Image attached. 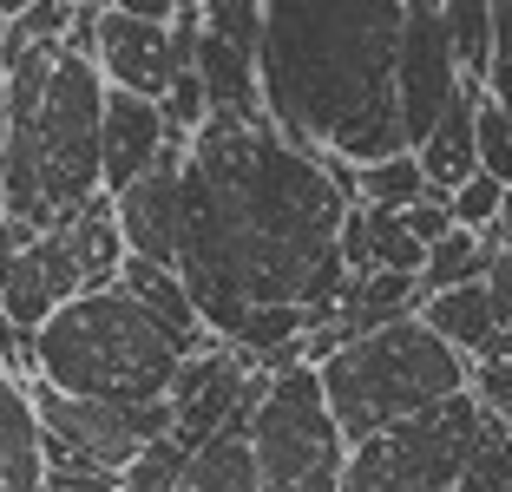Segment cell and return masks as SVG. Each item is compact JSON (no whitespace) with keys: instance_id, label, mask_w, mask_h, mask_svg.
I'll use <instances>...</instances> for the list:
<instances>
[{"instance_id":"cell-1","label":"cell","mask_w":512,"mask_h":492,"mask_svg":"<svg viewBox=\"0 0 512 492\" xmlns=\"http://www.w3.org/2000/svg\"><path fill=\"white\" fill-rule=\"evenodd\" d=\"M342 184L316 151H296L270 119L217 125L184 151L178 283L204 335L237 342L250 315L302 309L322 328L342 302Z\"/></svg>"},{"instance_id":"cell-2","label":"cell","mask_w":512,"mask_h":492,"mask_svg":"<svg viewBox=\"0 0 512 492\" xmlns=\"http://www.w3.org/2000/svg\"><path fill=\"white\" fill-rule=\"evenodd\" d=\"M401 20L407 0H263V119L296 151L355 171L401 158Z\"/></svg>"},{"instance_id":"cell-3","label":"cell","mask_w":512,"mask_h":492,"mask_svg":"<svg viewBox=\"0 0 512 492\" xmlns=\"http://www.w3.org/2000/svg\"><path fill=\"white\" fill-rule=\"evenodd\" d=\"M7 79V191L0 217L60 224L99 197V132H106V79L92 66V0L73 33L33 46L0 66Z\"/></svg>"},{"instance_id":"cell-4","label":"cell","mask_w":512,"mask_h":492,"mask_svg":"<svg viewBox=\"0 0 512 492\" xmlns=\"http://www.w3.org/2000/svg\"><path fill=\"white\" fill-rule=\"evenodd\" d=\"M197 355L178 328H165L151 309H138L125 289L66 302L40 335H27V381L60 388L73 401L106 407H165L178 368Z\"/></svg>"},{"instance_id":"cell-5","label":"cell","mask_w":512,"mask_h":492,"mask_svg":"<svg viewBox=\"0 0 512 492\" xmlns=\"http://www.w3.org/2000/svg\"><path fill=\"white\" fill-rule=\"evenodd\" d=\"M316 381H322V401H329L348 447H362L375 433L401 427V420H421L434 407H447L453 394H467L460 355L440 342L421 315L388 322L375 335H355L348 348H335L316 368Z\"/></svg>"},{"instance_id":"cell-6","label":"cell","mask_w":512,"mask_h":492,"mask_svg":"<svg viewBox=\"0 0 512 492\" xmlns=\"http://www.w3.org/2000/svg\"><path fill=\"white\" fill-rule=\"evenodd\" d=\"M125 269V237L119 210L99 191L60 224H14L0 217V315L14 322V335H40L66 302L119 289Z\"/></svg>"},{"instance_id":"cell-7","label":"cell","mask_w":512,"mask_h":492,"mask_svg":"<svg viewBox=\"0 0 512 492\" xmlns=\"http://www.w3.org/2000/svg\"><path fill=\"white\" fill-rule=\"evenodd\" d=\"M256 492H342L348 440L322 401L316 368H283L250 401Z\"/></svg>"},{"instance_id":"cell-8","label":"cell","mask_w":512,"mask_h":492,"mask_svg":"<svg viewBox=\"0 0 512 492\" xmlns=\"http://www.w3.org/2000/svg\"><path fill=\"white\" fill-rule=\"evenodd\" d=\"M480 433H486L480 401L453 394L434 414L401 420L362 447H348L342 492H460L473 473V453H480Z\"/></svg>"},{"instance_id":"cell-9","label":"cell","mask_w":512,"mask_h":492,"mask_svg":"<svg viewBox=\"0 0 512 492\" xmlns=\"http://www.w3.org/2000/svg\"><path fill=\"white\" fill-rule=\"evenodd\" d=\"M92 66L112 92L158 105L197 66V0H92Z\"/></svg>"},{"instance_id":"cell-10","label":"cell","mask_w":512,"mask_h":492,"mask_svg":"<svg viewBox=\"0 0 512 492\" xmlns=\"http://www.w3.org/2000/svg\"><path fill=\"white\" fill-rule=\"evenodd\" d=\"M33 414L46 440V473H92V479H125L145 447L171 433V401L165 407H106V401H73L60 388L27 381Z\"/></svg>"},{"instance_id":"cell-11","label":"cell","mask_w":512,"mask_h":492,"mask_svg":"<svg viewBox=\"0 0 512 492\" xmlns=\"http://www.w3.org/2000/svg\"><path fill=\"white\" fill-rule=\"evenodd\" d=\"M256 53H263V0H197V79H204V119L256 125Z\"/></svg>"},{"instance_id":"cell-12","label":"cell","mask_w":512,"mask_h":492,"mask_svg":"<svg viewBox=\"0 0 512 492\" xmlns=\"http://www.w3.org/2000/svg\"><path fill=\"white\" fill-rule=\"evenodd\" d=\"M394 92H401V138H407V151H421L427 132L440 125V112H447V99L460 92V60H453V33H447V0H407Z\"/></svg>"},{"instance_id":"cell-13","label":"cell","mask_w":512,"mask_h":492,"mask_svg":"<svg viewBox=\"0 0 512 492\" xmlns=\"http://www.w3.org/2000/svg\"><path fill=\"white\" fill-rule=\"evenodd\" d=\"M184 151H191V138H171V145L158 151V164H151L145 178H138L132 191H119V197H112V210H119V237H125V256H138V263L178 269Z\"/></svg>"},{"instance_id":"cell-14","label":"cell","mask_w":512,"mask_h":492,"mask_svg":"<svg viewBox=\"0 0 512 492\" xmlns=\"http://www.w3.org/2000/svg\"><path fill=\"white\" fill-rule=\"evenodd\" d=\"M171 145L165 132V112L151 99H132V92H112L106 86V132H99V191L119 197L132 191L138 178H145L151 164H158V151Z\"/></svg>"},{"instance_id":"cell-15","label":"cell","mask_w":512,"mask_h":492,"mask_svg":"<svg viewBox=\"0 0 512 492\" xmlns=\"http://www.w3.org/2000/svg\"><path fill=\"white\" fill-rule=\"evenodd\" d=\"M480 92H486V86L460 79V92L447 99L440 125L427 132V145L414 151V164H421L427 197H434V204H447V197L460 191L467 178H480V145H473V105H480Z\"/></svg>"},{"instance_id":"cell-16","label":"cell","mask_w":512,"mask_h":492,"mask_svg":"<svg viewBox=\"0 0 512 492\" xmlns=\"http://www.w3.org/2000/svg\"><path fill=\"white\" fill-rule=\"evenodd\" d=\"M0 492H46L40 414L14 368H0Z\"/></svg>"},{"instance_id":"cell-17","label":"cell","mask_w":512,"mask_h":492,"mask_svg":"<svg viewBox=\"0 0 512 492\" xmlns=\"http://www.w3.org/2000/svg\"><path fill=\"white\" fill-rule=\"evenodd\" d=\"M414 315H421V322L434 328L440 342L460 355V368H467V361H480L486 348L499 342V322H493V302H486V283L447 289V296H427Z\"/></svg>"},{"instance_id":"cell-18","label":"cell","mask_w":512,"mask_h":492,"mask_svg":"<svg viewBox=\"0 0 512 492\" xmlns=\"http://www.w3.org/2000/svg\"><path fill=\"white\" fill-rule=\"evenodd\" d=\"M184 492H256V453H250V407L211 433L184 466Z\"/></svg>"},{"instance_id":"cell-19","label":"cell","mask_w":512,"mask_h":492,"mask_svg":"<svg viewBox=\"0 0 512 492\" xmlns=\"http://www.w3.org/2000/svg\"><path fill=\"white\" fill-rule=\"evenodd\" d=\"M499 256V230H453L427 250V269L414 276V289L427 296H447V289H467V283H486V269Z\"/></svg>"},{"instance_id":"cell-20","label":"cell","mask_w":512,"mask_h":492,"mask_svg":"<svg viewBox=\"0 0 512 492\" xmlns=\"http://www.w3.org/2000/svg\"><path fill=\"white\" fill-rule=\"evenodd\" d=\"M119 289L138 302V309H151L165 328H178L184 342H211L204 335V322H197V309H191V296H184V283H178V269H158V263H138V256H125V269H119Z\"/></svg>"},{"instance_id":"cell-21","label":"cell","mask_w":512,"mask_h":492,"mask_svg":"<svg viewBox=\"0 0 512 492\" xmlns=\"http://www.w3.org/2000/svg\"><path fill=\"white\" fill-rule=\"evenodd\" d=\"M447 33L460 79L486 86V73H493V0H447Z\"/></svg>"},{"instance_id":"cell-22","label":"cell","mask_w":512,"mask_h":492,"mask_svg":"<svg viewBox=\"0 0 512 492\" xmlns=\"http://www.w3.org/2000/svg\"><path fill=\"white\" fill-rule=\"evenodd\" d=\"M467 394L480 401V414H493V420L512 427V328L486 348L480 361H467Z\"/></svg>"},{"instance_id":"cell-23","label":"cell","mask_w":512,"mask_h":492,"mask_svg":"<svg viewBox=\"0 0 512 492\" xmlns=\"http://www.w3.org/2000/svg\"><path fill=\"white\" fill-rule=\"evenodd\" d=\"M473 145H480V171L512 191V119L486 92H480V105H473Z\"/></svg>"},{"instance_id":"cell-24","label":"cell","mask_w":512,"mask_h":492,"mask_svg":"<svg viewBox=\"0 0 512 492\" xmlns=\"http://www.w3.org/2000/svg\"><path fill=\"white\" fill-rule=\"evenodd\" d=\"M499 197H506V184H493L486 171H480V178H467L460 191L447 197L453 230H493V224H499Z\"/></svg>"},{"instance_id":"cell-25","label":"cell","mask_w":512,"mask_h":492,"mask_svg":"<svg viewBox=\"0 0 512 492\" xmlns=\"http://www.w3.org/2000/svg\"><path fill=\"white\" fill-rule=\"evenodd\" d=\"M486 99L512 119V0H493V73H486Z\"/></svg>"},{"instance_id":"cell-26","label":"cell","mask_w":512,"mask_h":492,"mask_svg":"<svg viewBox=\"0 0 512 492\" xmlns=\"http://www.w3.org/2000/svg\"><path fill=\"white\" fill-rule=\"evenodd\" d=\"M486 302H493V322H499V335H506L512 328V250H499L493 269H486Z\"/></svg>"},{"instance_id":"cell-27","label":"cell","mask_w":512,"mask_h":492,"mask_svg":"<svg viewBox=\"0 0 512 492\" xmlns=\"http://www.w3.org/2000/svg\"><path fill=\"white\" fill-rule=\"evenodd\" d=\"M46 492H125L119 479H92V473H46Z\"/></svg>"},{"instance_id":"cell-28","label":"cell","mask_w":512,"mask_h":492,"mask_svg":"<svg viewBox=\"0 0 512 492\" xmlns=\"http://www.w3.org/2000/svg\"><path fill=\"white\" fill-rule=\"evenodd\" d=\"M0 191H7V79H0Z\"/></svg>"},{"instance_id":"cell-29","label":"cell","mask_w":512,"mask_h":492,"mask_svg":"<svg viewBox=\"0 0 512 492\" xmlns=\"http://www.w3.org/2000/svg\"><path fill=\"white\" fill-rule=\"evenodd\" d=\"M493 230H499V250H512V191L499 197V224Z\"/></svg>"},{"instance_id":"cell-30","label":"cell","mask_w":512,"mask_h":492,"mask_svg":"<svg viewBox=\"0 0 512 492\" xmlns=\"http://www.w3.org/2000/svg\"><path fill=\"white\" fill-rule=\"evenodd\" d=\"M14 14H20V7H0V27H7V20H14Z\"/></svg>"}]
</instances>
